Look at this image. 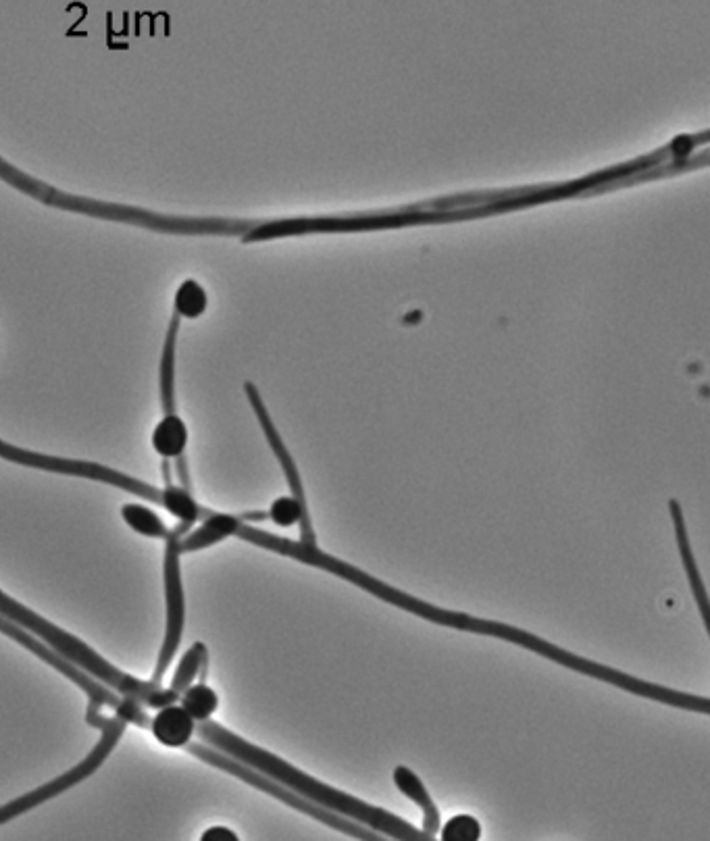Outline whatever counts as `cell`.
Returning <instances> with one entry per match:
<instances>
[{
	"mask_svg": "<svg viewBox=\"0 0 710 841\" xmlns=\"http://www.w3.org/2000/svg\"><path fill=\"white\" fill-rule=\"evenodd\" d=\"M486 205V192H459L407 207L379 209L354 215L292 217V219H219V217H171L132 207L125 211V223L140 225L152 232L182 236H240L244 244L280 240L309 234H352L400 229L415 225L452 223V211Z\"/></svg>",
	"mask_w": 710,
	"mask_h": 841,
	"instance_id": "cell-1",
	"label": "cell"
},
{
	"mask_svg": "<svg viewBox=\"0 0 710 841\" xmlns=\"http://www.w3.org/2000/svg\"><path fill=\"white\" fill-rule=\"evenodd\" d=\"M200 519H205L202 527H196L182 540V552L184 554L211 548V546H215V544H219L227 538H238V540H244L248 544H255L259 548L271 550L275 554L290 556V558L298 560V563L317 567L325 573H332L334 577H340V579H344L352 585H357L359 590L404 610V613H411V615H415L419 619H425V621L434 623V625L450 627V623H452L454 610L440 608L436 604L419 600V598H415L407 592H402L398 588H392V585L379 581L377 577L369 575L367 571H363L359 567H352V565L344 563V560L319 550L313 544H307L302 540L296 542V540H290V538H282V535H275V533L252 527V525L240 521L236 515L213 513L205 506H202Z\"/></svg>",
	"mask_w": 710,
	"mask_h": 841,
	"instance_id": "cell-2",
	"label": "cell"
},
{
	"mask_svg": "<svg viewBox=\"0 0 710 841\" xmlns=\"http://www.w3.org/2000/svg\"><path fill=\"white\" fill-rule=\"evenodd\" d=\"M196 733L205 739L207 744H211L215 750L232 756L240 762H244L246 767L255 769L263 775H267L269 779L277 781L286 785L292 792H296L298 796L307 798L327 810H334L346 819L357 821L377 833H382L394 841H438L434 835H427L423 829L413 827L411 823H407L404 819L396 817V814L384 810V808H377L371 806L359 798L348 796L340 789L327 785L323 781H317L315 777L302 773L300 769L292 767L290 762L282 760L280 756H275L255 744L246 742L240 735L232 733L223 729L219 723L215 721H198L196 723Z\"/></svg>",
	"mask_w": 710,
	"mask_h": 841,
	"instance_id": "cell-3",
	"label": "cell"
},
{
	"mask_svg": "<svg viewBox=\"0 0 710 841\" xmlns=\"http://www.w3.org/2000/svg\"><path fill=\"white\" fill-rule=\"evenodd\" d=\"M461 615H463V617H459L461 625H456V631L496 637V640L525 648V650L534 652V654H538L546 660L556 662V665H561L565 669H571V671L581 673L586 677L604 681V683L613 685V687H617V690H623L627 694H633L638 698H646V700H654L658 704H665V706H671V708L698 712V715H708L710 717V698L677 692V690H671V687L658 685V683H652V681H644V679H638L633 675H627L623 671H617L613 667L600 665V662H596V660H588L583 656H577V654H573L565 648H559L556 644H550V642L542 640L540 635L523 631L519 627L506 625V623H500V621L477 619V617H471V615H465V613H461Z\"/></svg>",
	"mask_w": 710,
	"mask_h": 841,
	"instance_id": "cell-4",
	"label": "cell"
},
{
	"mask_svg": "<svg viewBox=\"0 0 710 841\" xmlns=\"http://www.w3.org/2000/svg\"><path fill=\"white\" fill-rule=\"evenodd\" d=\"M100 708H103V706L90 700V706H88V712H86L88 725H92L94 729L100 731V742L90 750V754L80 764H75L71 771L63 773L61 777L48 781V783L40 785L38 789H34V792L5 804L3 808H0V823L7 825L11 819L19 817V814L30 812L36 806L48 802L50 798H57V796L65 794L67 789H71L78 783H82L84 779L92 777L100 767H103V762L109 758V754L119 744V739L125 731V721H121L119 717H105L103 712H100Z\"/></svg>",
	"mask_w": 710,
	"mask_h": 841,
	"instance_id": "cell-5",
	"label": "cell"
},
{
	"mask_svg": "<svg viewBox=\"0 0 710 841\" xmlns=\"http://www.w3.org/2000/svg\"><path fill=\"white\" fill-rule=\"evenodd\" d=\"M192 525L188 523H177L173 529H169L165 538V560H163V579H165V608H167V623H165V637L163 646L159 652V660L155 667V675L152 681L161 685V681L167 675V669L171 665L173 656L180 650L182 635H184V623H186V602H184V588H182V569H180V556L182 552V540L190 533Z\"/></svg>",
	"mask_w": 710,
	"mask_h": 841,
	"instance_id": "cell-6",
	"label": "cell"
},
{
	"mask_svg": "<svg viewBox=\"0 0 710 841\" xmlns=\"http://www.w3.org/2000/svg\"><path fill=\"white\" fill-rule=\"evenodd\" d=\"M669 515H671V523H673V531H675V544H677V552H679V558H681V567H683V573H686L692 598L696 600L702 625H704L706 635L710 640V596L706 592L702 573H700L698 563H696V554L692 550V540H690L688 525H686V515H683V508L675 498L669 500Z\"/></svg>",
	"mask_w": 710,
	"mask_h": 841,
	"instance_id": "cell-7",
	"label": "cell"
},
{
	"mask_svg": "<svg viewBox=\"0 0 710 841\" xmlns=\"http://www.w3.org/2000/svg\"><path fill=\"white\" fill-rule=\"evenodd\" d=\"M196 719L190 717L182 706H167L152 717L150 731L157 742L167 748H186L196 733Z\"/></svg>",
	"mask_w": 710,
	"mask_h": 841,
	"instance_id": "cell-8",
	"label": "cell"
},
{
	"mask_svg": "<svg viewBox=\"0 0 710 841\" xmlns=\"http://www.w3.org/2000/svg\"><path fill=\"white\" fill-rule=\"evenodd\" d=\"M392 777H394V785L398 787V792L407 796L409 800H413L423 810V831L427 835L436 837L442 831L440 810L436 808L434 800H431L423 781L409 767H396Z\"/></svg>",
	"mask_w": 710,
	"mask_h": 841,
	"instance_id": "cell-9",
	"label": "cell"
},
{
	"mask_svg": "<svg viewBox=\"0 0 710 841\" xmlns=\"http://www.w3.org/2000/svg\"><path fill=\"white\" fill-rule=\"evenodd\" d=\"M188 446V427L184 419L173 413L163 415L161 423L152 431V448L163 461H180Z\"/></svg>",
	"mask_w": 710,
	"mask_h": 841,
	"instance_id": "cell-10",
	"label": "cell"
},
{
	"mask_svg": "<svg viewBox=\"0 0 710 841\" xmlns=\"http://www.w3.org/2000/svg\"><path fill=\"white\" fill-rule=\"evenodd\" d=\"M209 660V652H207V646L205 644H200V642H196L186 654H184V658H182V662L180 665H177V671H175V675H173V679H171V685H169V690L175 694V696H184L190 687H192V681L200 675V671H202V665H205V662Z\"/></svg>",
	"mask_w": 710,
	"mask_h": 841,
	"instance_id": "cell-11",
	"label": "cell"
},
{
	"mask_svg": "<svg viewBox=\"0 0 710 841\" xmlns=\"http://www.w3.org/2000/svg\"><path fill=\"white\" fill-rule=\"evenodd\" d=\"M121 517H123L125 523H128V527H132L140 535H146V538H152V540L163 538L165 540L167 533H169V527H165L161 517L155 511H150L148 506L123 504Z\"/></svg>",
	"mask_w": 710,
	"mask_h": 841,
	"instance_id": "cell-12",
	"label": "cell"
},
{
	"mask_svg": "<svg viewBox=\"0 0 710 841\" xmlns=\"http://www.w3.org/2000/svg\"><path fill=\"white\" fill-rule=\"evenodd\" d=\"M207 292L194 279H186V282L177 288L175 300H173V311L182 319H198L207 311Z\"/></svg>",
	"mask_w": 710,
	"mask_h": 841,
	"instance_id": "cell-13",
	"label": "cell"
},
{
	"mask_svg": "<svg viewBox=\"0 0 710 841\" xmlns=\"http://www.w3.org/2000/svg\"><path fill=\"white\" fill-rule=\"evenodd\" d=\"M182 708L188 712L190 717L196 721H209L213 712L219 706L217 694L211 690L207 683H196L182 696L180 700Z\"/></svg>",
	"mask_w": 710,
	"mask_h": 841,
	"instance_id": "cell-14",
	"label": "cell"
},
{
	"mask_svg": "<svg viewBox=\"0 0 710 841\" xmlns=\"http://www.w3.org/2000/svg\"><path fill=\"white\" fill-rule=\"evenodd\" d=\"M481 823L471 814H456L440 831V841H479Z\"/></svg>",
	"mask_w": 710,
	"mask_h": 841,
	"instance_id": "cell-15",
	"label": "cell"
},
{
	"mask_svg": "<svg viewBox=\"0 0 710 841\" xmlns=\"http://www.w3.org/2000/svg\"><path fill=\"white\" fill-rule=\"evenodd\" d=\"M200 841H240V837L230 827H209L200 835Z\"/></svg>",
	"mask_w": 710,
	"mask_h": 841,
	"instance_id": "cell-16",
	"label": "cell"
},
{
	"mask_svg": "<svg viewBox=\"0 0 710 841\" xmlns=\"http://www.w3.org/2000/svg\"><path fill=\"white\" fill-rule=\"evenodd\" d=\"M240 521H250V523H259V521H267L269 519V511H263V513H246V515H240L238 517Z\"/></svg>",
	"mask_w": 710,
	"mask_h": 841,
	"instance_id": "cell-17",
	"label": "cell"
}]
</instances>
